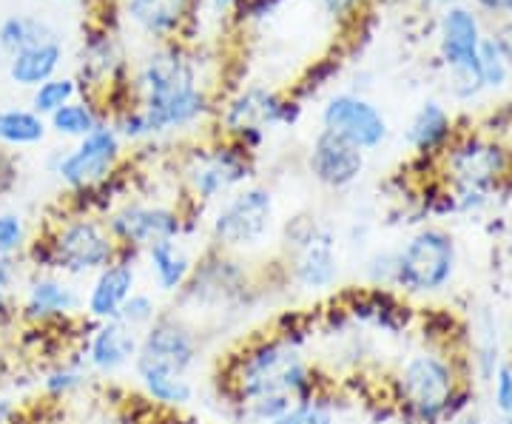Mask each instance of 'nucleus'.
<instances>
[{"label": "nucleus", "mask_w": 512, "mask_h": 424, "mask_svg": "<svg viewBox=\"0 0 512 424\" xmlns=\"http://www.w3.org/2000/svg\"><path fill=\"white\" fill-rule=\"evenodd\" d=\"M396 294L424 299L447 291L458 274V242L441 225H421L396 248Z\"/></svg>", "instance_id": "6"}, {"label": "nucleus", "mask_w": 512, "mask_h": 424, "mask_svg": "<svg viewBox=\"0 0 512 424\" xmlns=\"http://www.w3.org/2000/svg\"><path fill=\"white\" fill-rule=\"evenodd\" d=\"M248 291V274L231 254H222L208 248L205 257L197 259V268L177 296L180 308L197 302V308H222L234 305L239 296Z\"/></svg>", "instance_id": "15"}, {"label": "nucleus", "mask_w": 512, "mask_h": 424, "mask_svg": "<svg viewBox=\"0 0 512 424\" xmlns=\"http://www.w3.org/2000/svg\"><path fill=\"white\" fill-rule=\"evenodd\" d=\"M396 274H399V265H396V248H384L370 254L365 262V279L370 285V291H390L396 294Z\"/></svg>", "instance_id": "34"}, {"label": "nucleus", "mask_w": 512, "mask_h": 424, "mask_svg": "<svg viewBox=\"0 0 512 424\" xmlns=\"http://www.w3.org/2000/svg\"><path fill=\"white\" fill-rule=\"evenodd\" d=\"M285 271L293 288L305 294L330 291L339 279V240L330 225L313 217H296L285 225Z\"/></svg>", "instance_id": "7"}, {"label": "nucleus", "mask_w": 512, "mask_h": 424, "mask_svg": "<svg viewBox=\"0 0 512 424\" xmlns=\"http://www.w3.org/2000/svg\"><path fill=\"white\" fill-rule=\"evenodd\" d=\"M188 6L191 0H128V18L146 35L171 37L188 18Z\"/></svg>", "instance_id": "25"}, {"label": "nucleus", "mask_w": 512, "mask_h": 424, "mask_svg": "<svg viewBox=\"0 0 512 424\" xmlns=\"http://www.w3.org/2000/svg\"><path fill=\"white\" fill-rule=\"evenodd\" d=\"M268 424H336V405L325 390L291 405Z\"/></svg>", "instance_id": "31"}, {"label": "nucleus", "mask_w": 512, "mask_h": 424, "mask_svg": "<svg viewBox=\"0 0 512 424\" xmlns=\"http://www.w3.org/2000/svg\"><path fill=\"white\" fill-rule=\"evenodd\" d=\"M89 379H92V373L83 365V359L63 362V365H57V368H52L43 376V393L49 399L60 402V399H69L74 393H80V390L89 385Z\"/></svg>", "instance_id": "30"}, {"label": "nucleus", "mask_w": 512, "mask_h": 424, "mask_svg": "<svg viewBox=\"0 0 512 424\" xmlns=\"http://www.w3.org/2000/svg\"><path fill=\"white\" fill-rule=\"evenodd\" d=\"M251 177H254V154L245 151L234 140L197 148L194 154H188L183 168L185 191L194 203L200 205L225 200Z\"/></svg>", "instance_id": "9"}, {"label": "nucleus", "mask_w": 512, "mask_h": 424, "mask_svg": "<svg viewBox=\"0 0 512 424\" xmlns=\"http://www.w3.org/2000/svg\"><path fill=\"white\" fill-rule=\"evenodd\" d=\"M274 217V191L265 185H242L222 200L214 220L208 225L211 248L231 257L251 251L271 234Z\"/></svg>", "instance_id": "8"}, {"label": "nucleus", "mask_w": 512, "mask_h": 424, "mask_svg": "<svg viewBox=\"0 0 512 424\" xmlns=\"http://www.w3.org/2000/svg\"><path fill=\"white\" fill-rule=\"evenodd\" d=\"M478 6L493 15H510L512 12V0H478Z\"/></svg>", "instance_id": "41"}, {"label": "nucleus", "mask_w": 512, "mask_h": 424, "mask_svg": "<svg viewBox=\"0 0 512 424\" xmlns=\"http://www.w3.org/2000/svg\"><path fill=\"white\" fill-rule=\"evenodd\" d=\"M228 413L239 424H268L288 407L325 390L296 331L254 336L228 356L220 376Z\"/></svg>", "instance_id": "1"}, {"label": "nucleus", "mask_w": 512, "mask_h": 424, "mask_svg": "<svg viewBox=\"0 0 512 424\" xmlns=\"http://www.w3.org/2000/svg\"><path fill=\"white\" fill-rule=\"evenodd\" d=\"M481 40H484L481 26L470 9L453 6L441 20V57L453 72V92L464 100L484 89L481 63H478Z\"/></svg>", "instance_id": "14"}, {"label": "nucleus", "mask_w": 512, "mask_h": 424, "mask_svg": "<svg viewBox=\"0 0 512 424\" xmlns=\"http://www.w3.org/2000/svg\"><path fill=\"white\" fill-rule=\"evenodd\" d=\"M49 126L60 134V137H72V140H83L86 134H92L97 126H103V114L94 109L89 100H72L63 109H57L49 117Z\"/></svg>", "instance_id": "28"}, {"label": "nucleus", "mask_w": 512, "mask_h": 424, "mask_svg": "<svg viewBox=\"0 0 512 424\" xmlns=\"http://www.w3.org/2000/svg\"><path fill=\"white\" fill-rule=\"evenodd\" d=\"M83 314V294L60 274H40L29 282L23 319L32 325H63Z\"/></svg>", "instance_id": "20"}, {"label": "nucleus", "mask_w": 512, "mask_h": 424, "mask_svg": "<svg viewBox=\"0 0 512 424\" xmlns=\"http://www.w3.org/2000/svg\"><path fill=\"white\" fill-rule=\"evenodd\" d=\"M450 424H487V419H484V413H481V410L470 407L467 413H461L456 422H450Z\"/></svg>", "instance_id": "44"}, {"label": "nucleus", "mask_w": 512, "mask_h": 424, "mask_svg": "<svg viewBox=\"0 0 512 424\" xmlns=\"http://www.w3.org/2000/svg\"><path fill=\"white\" fill-rule=\"evenodd\" d=\"M214 9L225 12V9H237V0H214Z\"/></svg>", "instance_id": "46"}, {"label": "nucleus", "mask_w": 512, "mask_h": 424, "mask_svg": "<svg viewBox=\"0 0 512 424\" xmlns=\"http://www.w3.org/2000/svg\"><path fill=\"white\" fill-rule=\"evenodd\" d=\"M15 416V407L9 405L6 399H0V424H9Z\"/></svg>", "instance_id": "45"}, {"label": "nucleus", "mask_w": 512, "mask_h": 424, "mask_svg": "<svg viewBox=\"0 0 512 424\" xmlns=\"http://www.w3.org/2000/svg\"><path fill=\"white\" fill-rule=\"evenodd\" d=\"M299 114H302L299 100H288L282 94L254 86L228 103L222 123L228 131V140L256 154V148L265 143V131H271L274 126H293Z\"/></svg>", "instance_id": "12"}, {"label": "nucleus", "mask_w": 512, "mask_h": 424, "mask_svg": "<svg viewBox=\"0 0 512 424\" xmlns=\"http://www.w3.org/2000/svg\"><path fill=\"white\" fill-rule=\"evenodd\" d=\"M134 291H137V257L120 251V257L92 277L89 294L83 296V316L89 322H114Z\"/></svg>", "instance_id": "18"}, {"label": "nucleus", "mask_w": 512, "mask_h": 424, "mask_svg": "<svg viewBox=\"0 0 512 424\" xmlns=\"http://www.w3.org/2000/svg\"><path fill=\"white\" fill-rule=\"evenodd\" d=\"M322 131L342 137L345 143L367 154L387 140V120L365 97L336 94L322 109Z\"/></svg>", "instance_id": "16"}, {"label": "nucleus", "mask_w": 512, "mask_h": 424, "mask_svg": "<svg viewBox=\"0 0 512 424\" xmlns=\"http://www.w3.org/2000/svg\"><path fill=\"white\" fill-rule=\"evenodd\" d=\"M120 163H123V140L114 126L103 123L83 140H77L72 151L57 157L55 174L60 177V183L69 185L72 191L92 194V191L106 188L109 180L117 177Z\"/></svg>", "instance_id": "11"}, {"label": "nucleus", "mask_w": 512, "mask_h": 424, "mask_svg": "<svg viewBox=\"0 0 512 424\" xmlns=\"http://www.w3.org/2000/svg\"><path fill=\"white\" fill-rule=\"evenodd\" d=\"M495 43H498V49L504 52L507 63H512V29H504L501 35L495 37Z\"/></svg>", "instance_id": "43"}, {"label": "nucleus", "mask_w": 512, "mask_h": 424, "mask_svg": "<svg viewBox=\"0 0 512 424\" xmlns=\"http://www.w3.org/2000/svg\"><path fill=\"white\" fill-rule=\"evenodd\" d=\"M26 222L20 214H0V257H12L26 248Z\"/></svg>", "instance_id": "36"}, {"label": "nucleus", "mask_w": 512, "mask_h": 424, "mask_svg": "<svg viewBox=\"0 0 512 424\" xmlns=\"http://www.w3.org/2000/svg\"><path fill=\"white\" fill-rule=\"evenodd\" d=\"M470 382L464 356L447 342H430L407 353L387 376V399L407 422L450 424L476 402Z\"/></svg>", "instance_id": "2"}, {"label": "nucleus", "mask_w": 512, "mask_h": 424, "mask_svg": "<svg viewBox=\"0 0 512 424\" xmlns=\"http://www.w3.org/2000/svg\"><path fill=\"white\" fill-rule=\"evenodd\" d=\"M285 0H237L239 20H262L274 15Z\"/></svg>", "instance_id": "38"}, {"label": "nucleus", "mask_w": 512, "mask_h": 424, "mask_svg": "<svg viewBox=\"0 0 512 424\" xmlns=\"http://www.w3.org/2000/svg\"><path fill=\"white\" fill-rule=\"evenodd\" d=\"M140 103H134L146 117L148 134L188 129L200 123L208 111V100L197 83V72L183 49L163 46L143 63L140 72Z\"/></svg>", "instance_id": "3"}, {"label": "nucleus", "mask_w": 512, "mask_h": 424, "mask_svg": "<svg viewBox=\"0 0 512 424\" xmlns=\"http://www.w3.org/2000/svg\"><path fill=\"white\" fill-rule=\"evenodd\" d=\"M478 63H481V80H484V89H498L507 83V72H510V63L504 52L498 49L495 37H484L481 40V49H478Z\"/></svg>", "instance_id": "35"}, {"label": "nucleus", "mask_w": 512, "mask_h": 424, "mask_svg": "<svg viewBox=\"0 0 512 424\" xmlns=\"http://www.w3.org/2000/svg\"><path fill=\"white\" fill-rule=\"evenodd\" d=\"M74 94H77V83L72 77H52V80L40 83L32 94V111L40 117H52L57 109L72 103Z\"/></svg>", "instance_id": "32"}, {"label": "nucleus", "mask_w": 512, "mask_h": 424, "mask_svg": "<svg viewBox=\"0 0 512 424\" xmlns=\"http://www.w3.org/2000/svg\"><path fill=\"white\" fill-rule=\"evenodd\" d=\"M348 314L387 333H399L410 325V308L390 291H367V294L356 296Z\"/></svg>", "instance_id": "26"}, {"label": "nucleus", "mask_w": 512, "mask_h": 424, "mask_svg": "<svg viewBox=\"0 0 512 424\" xmlns=\"http://www.w3.org/2000/svg\"><path fill=\"white\" fill-rule=\"evenodd\" d=\"M319 3H322V9L328 12L330 18L339 20V23L356 18L359 9L365 6V0H319Z\"/></svg>", "instance_id": "39"}, {"label": "nucleus", "mask_w": 512, "mask_h": 424, "mask_svg": "<svg viewBox=\"0 0 512 424\" xmlns=\"http://www.w3.org/2000/svg\"><path fill=\"white\" fill-rule=\"evenodd\" d=\"M495 424H512V416H498V422Z\"/></svg>", "instance_id": "48"}, {"label": "nucleus", "mask_w": 512, "mask_h": 424, "mask_svg": "<svg viewBox=\"0 0 512 424\" xmlns=\"http://www.w3.org/2000/svg\"><path fill=\"white\" fill-rule=\"evenodd\" d=\"M148 424H202L200 419H191V416H185V413H163V416H157L154 422Z\"/></svg>", "instance_id": "42"}, {"label": "nucleus", "mask_w": 512, "mask_h": 424, "mask_svg": "<svg viewBox=\"0 0 512 424\" xmlns=\"http://www.w3.org/2000/svg\"><path fill=\"white\" fill-rule=\"evenodd\" d=\"M18 277V265L12 257H0V291H12Z\"/></svg>", "instance_id": "40"}, {"label": "nucleus", "mask_w": 512, "mask_h": 424, "mask_svg": "<svg viewBox=\"0 0 512 424\" xmlns=\"http://www.w3.org/2000/svg\"><path fill=\"white\" fill-rule=\"evenodd\" d=\"M308 171L316 183L328 191H345L356 183L365 171V151L345 143L342 137L319 131L311 143Z\"/></svg>", "instance_id": "19"}, {"label": "nucleus", "mask_w": 512, "mask_h": 424, "mask_svg": "<svg viewBox=\"0 0 512 424\" xmlns=\"http://www.w3.org/2000/svg\"><path fill=\"white\" fill-rule=\"evenodd\" d=\"M12 311V302H9V291H0V314Z\"/></svg>", "instance_id": "47"}, {"label": "nucleus", "mask_w": 512, "mask_h": 424, "mask_svg": "<svg viewBox=\"0 0 512 424\" xmlns=\"http://www.w3.org/2000/svg\"><path fill=\"white\" fill-rule=\"evenodd\" d=\"M202 339L197 328L180 311H163L140 333V348L131 370H163L174 376H191L200 365Z\"/></svg>", "instance_id": "10"}, {"label": "nucleus", "mask_w": 512, "mask_h": 424, "mask_svg": "<svg viewBox=\"0 0 512 424\" xmlns=\"http://www.w3.org/2000/svg\"><path fill=\"white\" fill-rule=\"evenodd\" d=\"M493 407L498 416H512V359H504L490 379Z\"/></svg>", "instance_id": "37"}, {"label": "nucleus", "mask_w": 512, "mask_h": 424, "mask_svg": "<svg viewBox=\"0 0 512 424\" xmlns=\"http://www.w3.org/2000/svg\"><path fill=\"white\" fill-rule=\"evenodd\" d=\"M160 314H163V311H160L157 296L148 294V291H134V294L126 299V305L120 308V316H117V319H120L123 325H128V328H134L137 333H143Z\"/></svg>", "instance_id": "33"}, {"label": "nucleus", "mask_w": 512, "mask_h": 424, "mask_svg": "<svg viewBox=\"0 0 512 424\" xmlns=\"http://www.w3.org/2000/svg\"><path fill=\"white\" fill-rule=\"evenodd\" d=\"M106 225L123 254L140 257L154 242L183 240L188 217L174 205L123 203L106 214Z\"/></svg>", "instance_id": "13"}, {"label": "nucleus", "mask_w": 512, "mask_h": 424, "mask_svg": "<svg viewBox=\"0 0 512 424\" xmlns=\"http://www.w3.org/2000/svg\"><path fill=\"white\" fill-rule=\"evenodd\" d=\"M137 348H140V333L123 325L120 319L92 322V333L86 336L83 345V365L94 376L111 379L134 365Z\"/></svg>", "instance_id": "17"}, {"label": "nucleus", "mask_w": 512, "mask_h": 424, "mask_svg": "<svg viewBox=\"0 0 512 424\" xmlns=\"http://www.w3.org/2000/svg\"><path fill=\"white\" fill-rule=\"evenodd\" d=\"M134 379L143 390L146 402H151L163 413H183L197 396L191 376H174V373H163V370H134Z\"/></svg>", "instance_id": "23"}, {"label": "nucleus", "mask_w": 512, "mask_h": 424, "mask_svg": "<svg viewBox=\"0 0 512 424\" xmlns=\"http://www.w3.org/2000/svg\"><path fill=\"white\" fill-rule=\"evenodd\" d=\"M37 268H46L60 277H94L114 259L120 257V245L111 237L106 220L94 214H77L60 220L29 248Z\"/></svg>", "instance_id": "5"}, {"label": "nucleus", "mask_w": 512, "mask_h": 424, "mask_svg": "<svg viewBox=\"0 0 512 424\" xmlns=\"http://www.w3.org/2000/svg\"><path fill=\"white\" fill-rule=\"evenodd\" d=\"M46 117L32 109H0V143L6 146H37L46 137Z\"/></svg>", "instance_id": "27"}, {"label": "nucleus", "mask_w": 512, "mask_h": 424, "mask_svg": "<svg viewBox=\"0 0 512 424\" xmlns=\"http://www.w3.org/2000/svg\"><path fill=\"white\" fill-rule=\"evenodd\" d=\"M441 171L453 211L478 214L512 174V151L493 137L464 134L444 148Z\"/></svg>", "instance_id": "4"}, {"label": "nucleus", "mask_w": 512, "mask_h": 424, "mask_svg": "<svg viewBox=\"0 0 512 424\" xmlns=\"http://www.w3.org/2000/svg\"><path fill=\"white\" fill-rule=\"evenodd\" d=\"M49 37H57L43 20L26 18V15H12L0 23V49L9 55H18L29 46H37Z\"/></svg>", "instance_id": "29"}, {"label": "nucleus", "mask_w": 512, "mask_h": 424, "mask_svg": "<svg viewBox=\"0 0 512 424\" xmlns=\"http://www.w3.org/2000/svg\"><path fill=\"white\" fill-rule=\"evenodd\" d=\"M143 257L148 262V274H151L154 288L165 296L183 294V288L197 268V259L191 257L183 240L154 242L143 251Z\"/></svg>", "instance_id": "21"}, {"label": "nucleus", "mask_w": 512, "mask_h": 424, "mask_svg": "<svg viewBox=\"0 0 512 424\" xmlns=\"http://www.w3.org/2000/svg\"><path fill=\"white\" fill-rule=\"evenodd\" d=\"M456 140V123L453 117L444 111L439 103H424L416 117L410 120V129H407V143L410 148L419 154V157H441L444 148Z\"/></svg>", "instance_id": "22"}, {"label": "nucleus", "mask_w": 512, "mask_h": 424, "mask_svg": "<svg viewBox=\"0 0 512 424\" xmlns=\"http://www.w3.org/2000/svg\"><path fill=\"white\" fill-rule=\"evenodd\" d=\"M63 63V46L57 37H49L37 46H29L9 60V77L23 89H37L40 83L52 80Z\"/></svg>", "instance_id": "24"}]
</instances>
